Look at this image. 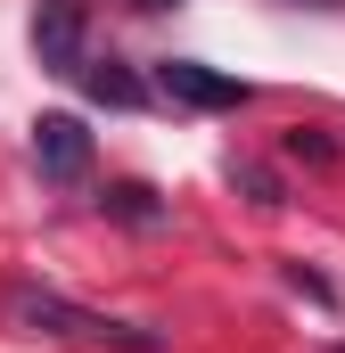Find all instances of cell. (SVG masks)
<instances>
[{"label":"cell","instance_id":"6da1fadb","mask_svg":"<svg viewBox=\"0 0 345 353\" xmlns=\"http://www.w3.org/2000/svg\"><path fill=\"white\" fill-rule=\"evenodd\" d=\"M8 321H17L25 337H83V345H115V353H165L157 329H140V321H107V312H83V304H66L58 288H8Z\"/></svg>","mask_w":345,"mask_h":353},{"label":"cell","instance_id":"7a4b0ae2","mask_svg":"<svg viewBox=\"0 0 345 353\" xmlns=\"http://www.w3.org/2000/svg\"><path fill=\"white\" fill-rule=\"evenodd\" d=\"M33 58H41L50 74H75V83H83V66H90V8L83 0H41V17H33Z\"/></svg>","mask_w":345,"mask_h":353},{"label":"cell","instance_id":"3957f363","mask_svg":"<svg viewBox=\"0 0 345 353\" xmlns=\"http://www.w3.org/2000/svg\"><path fill=\"white\" fill-rule=\"evenodd\" d=\"M157 90L181 99V107H247V83H239V74H214V66H197V58H165V66H157Z\"/></svg>","mask_w":345,"mask_h":353},{"label":"cell","instance_id":"277c9868","mask_svg":"<svg viewBox=\"0 0 345 353\" xmlns=\"http://www.w3.org/2000/svg\"><path fill=\"white\" fill-rule=\"evenodd\" d=\"M33 165L50 181H83L90 173V132L75 115H33Z\"/></svg>","mask_w":345,"mask_h":353},{"label":"cell","instance_id":"5b68a950","mask_svg":"<svg viewBox=\"0 0 345 353\" xmlns=\"http://www.w3.org/2000/svg\"><path fill=\"white\" fill-rule=\"evenodd\" d=\"M99 214H107V222H124V230H165V222H172V205L148 189V181H107Z\"/></svg>","mask_w":345,"mask_h":353},{"label":"cell","instance_id":"8992f818","mask_svg":"<svg viewBox=\"0 0 345 353\" xmlns=\"http://www.w3.org/2000/svg\"><path fill=\"white\" fill-rule=\"evenodd\" d=\"M83 90L99 99V107H140V99H148V83H140L132 66H115V58H90V66H83Z\"/></svg>","mask_w":345,"mask_h":353},{"label":"cell","instance_id":"52a82bcc","mask_svg":"<svg viewBox=\"0 0 345 353\" xmlns=\"http://www.w3.org/2000/svg\"><path fill=\"white\" fill-rule=\"evenodd\" d=\"M230 189H239L247 205H263V214H279V205H288V181L271 173V165H255V157H230Z\"/></svg>","mask_w":345,"mask_h":353},{"label":"cell","instance_id":"ba28073f","mask_svg":"<svg viewBox=\"0 0 345 353\" xmlns=\"http://www.w3.org/2000/svg\"><path fill=\"white\" fill-rule=\"evenodd\" d=\"M288 157H296V165H337V140L313 132V123H296V132H288Z\"/></svg>","mask_w":345,"mask_h":353},{"label":"cell","instance_id":"9c48e42d","mask_svg":"<svg viewBox=\"0 0 345 353\" xmlns=\"http://www.w3.org/2000/svg\"><path fill=\"white\" fill-rule=\"evenodd\" d=\"M288 288H296V296H313V304H337V288H329L321 271H304V263H288Z\"/></svg>","mask_w":345,"mask_h":353},{"label":"cell","instance_id":"30bf717a","mask_svg":"<svg viewBox=\"0 0 345 353\" xmlns=\"http://www.w3.org/2000/svg\"><path fill=\"white\" fill-rule=\"evenodd\" d=\"M279 8H345V0H279Z\"/></svg>","mask_w":345,"mask_h":353},{"label":"cell","instance_id":"8fae6325","mask_svg":"<svg viewBox=\"0 0 345 353\" xmlns=\"http://www.w3.org/2000/svg\"><path fill=\"white\" fill-rule=\"evenodd\" d=\"M140 8H172V0H140Z\"/></svg>","mask_w":345,"mask_h":353},{"label":"cell","instance_id":"7c38bea8","mask_svg":"<svg viewBox=\"0 0 345 353\" xmlns=\"http://www.w3.org/2000/svg\"><path fill=\"white\" fill-rule=\"evenodd\" d=\"M337 353H345V345H337Z\"/></svg>","mask_w":345,"mask_h":353}]
</instances>
